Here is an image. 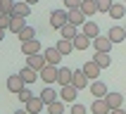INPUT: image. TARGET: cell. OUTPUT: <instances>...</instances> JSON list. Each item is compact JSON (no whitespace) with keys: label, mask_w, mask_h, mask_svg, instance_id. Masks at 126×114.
<instances>
[{"label":"cell","mask_w":126,"mask_h":114,"mask_svg":"<svg viewBox=\"0 0 126 114\" xmlns=\"http://www.w3.org/2000/svg\"><path fill=\"white\" fill-rule=\"evenodd\" d=\"M57 71H60V67H55V64H45V67L38 71V76H41V81L45 86H50V83L57 81Z\"/></svg>","instance_id":"obj_1"},{"label":"cell","mask_w":126,"mask_h":114,"mask_svg":"<svg viewBox=\"0 0 126 114\" xmlns=\"http://www.w3.org/2000/svg\"><path fill=\"white\" fill-rule=\"evenodd\" d=\"M67 21H69L67 10H52V12H50V26H52V28H57V31H60Z\"/></svg>","instance_id":"obj_2"},{"label":"cell","mask_w":126,"mask_h":114,"mask_svg":"<svg viewBox=\"0 0 126 114\" xmlns=\"http://www.w3.org/2000/svg\"><path fill=\"white\" fill-rule=\"evenodd\" d=\"M21 52H24V57L38 55V52H43V45H41L38 38H31V41H24V43H21Z\"/></svg>","instance_id":"obj_3"},{"label":"cell","mask_w":126,"mask_h":114,"mask_svg":"<svg viewBox=\"0 0 126 114\" xmlns=\"http://www.w3.org/2000/svg\"><path fill=\"white\" fill-rule=\"evenodd\" d=\"M43 107H45V102H43L41 95H31V98L26 100V112L29 114H41Z\"/></svg>","instance_id":"obj_4"},{"label":"cell","mask_w":126,"mask_h":114,"mask_svg":"<svg viewBox=\"0 0 126 114\" xmlns=\"http://www.w3.org/2000/svg\"><path fill=\"white\" fill-rule=\"evenodd\" d=\"M26 88V81L19 76V74H14V76H7V90L10 93H21Z\"/></svg>","instance_id":"obj_5"},{"label":"cell","mask_w":126,"mask_h":114,"mask_svg":"<svg viewBox=\"0 0 126 114\" xmlns=\"http://www.w3.org/2000/svg\"><path fill=\"white\" fill-rule=\"evenodd\" d=\"M67 17H69V21H71V24H76V26H83L86 21H88V17L83 14V10H81V7L67 10Z\"/></svg>","instance_id":"obj_6"},{"label":"cell","mask_w":126,"mask_h":114,"mask_svg":"<svg viewBox=\"0 0 126 114\" xmlns=\"http://www.w3.org/2000/svg\"><path fill=\"white\" fill-rule=\"evenodd\" d=\"M71 86L76 88V90H83V88H88V76H86L83 69H76L74 71V76H71Z\"/></svg>","instance_id":"obj_7"},{"label":"cell","mask_w":126,"mask_h":114,"mask_svg":"<svg viewBox=\"0 0 126 114\" xmlns=\"http://www.w3.org/2000/svg\"><path fill=\"white\" fill-rule=\"evenodd\" d=\"M76 95H79V90H76L71 83H69V86H62V90H60V100H62V102H67V105H74Z\"/></svg>","instance_id":"obj_8"},{"label":"cell","mask_w":126,"mask_h":114,"mask_svg":"<svg viewBox=\"0 0 126 114\" xmlns=\"http://www.w3.org/2000/svg\"><path fill=\"white\" fill-rule=\"evenodd\" d=\"M26 64L31 67V69L41 71L43 67L48 64V59H45V55H43V52H38V55H29V57H26Z\"/></svg>","instance_id":"obj_9"},{"label":"cell","mask_w":126,"mask_h":114,"mask_svg":"<svg viewBox=\"0 0 126 114\" xmlns=\"http://www.w3.org/2000/svg\"><path fill=\"white\" fill-rule=\"evenodd\" d=\"M12 14H14V17H24V19H26L29 14H31V5H29L26 0H17L14 7H12Z\"/></svg>","instance_id":"obj_10"},{"label":"cell","mask_w":126,"mask_h":114,"mask_svg":"<svg viewBox=\"0 0 126 114\" xmlns=\"http://www.w3.org/2000/svg\"><path fill=\"white\" fill-rule=\"evenodd\" d=\"M83 71H86V76H88V78H93V81H95V78L100 76L102 67H100V64L95 62V59H88V62L83 64Z\"/></svg>","instance_id":"obj_11"},{"label":"cell","mask_w":126,"mask_h":114,"mask_svg":"<svg viewBox=\"0 0 126 114\" xmlns=\"http://www.w3.org/2000/svg\"><path fill=\"white\" fill-rule=\"evenodd\" d=\"M43 55H45V59H48V64H60L62 62V52H60V50H57V45H52V48H45V52H43Z\"/></svg>","instance_id":"obj_12"},{"label":"cell","mask_w":126,"mask_h":114,"mask_svg":"<svg viewBox=\"0 0 126 114\" xmlns=\"http://www.w3.org/2000/svg\"><path fill=\"white\" fill-rule=\"evenodd\" d=\"M93 45H95V50H100V52H110L114 43L110 41V36H98V38H93Z\"/></svg>","instance_id":"obj_13"},{"label":"cell","mask_w":126,"mask_h":114,"mask_svg":"<svg viewBox=\"0 0 126 114\" xmlns=\"http://www.w3.org/2000/svg\"><path fill=\"white\" fill-rule=\"evenodd\" d=\"M71 76H74V69H69V67H60V71H57V83H60V86H69L71 83Z\"/></svg>","instance_id":"obj_14"},{"label":"cell","mask_w":126,"mask_h":114,"mask_svg":"<svg viewBox=\"0 0 126 114\" xmlns=\"http://www.w3.org/2000/svg\"><path fill=\"white\" fill-rule=\"evenodd\" d=\"M105 100H107V105H110V109H119L121 102L126 100V95H121V93H107Z\"/></svg>","instance_id":"obj_15"},{"label":"cell","mask_w":126,"mask_h":114,"mask_svg":"<svg viewBox=\"0 0 126 114\" xmlns=\"http://www.w3.org/2000/svg\"><path fill=\"white\" fill-rule=\"evenodd\" d=\"M91 112L93 114H110V105H107L105 98H95V102L91 105Z\"/></svg>","instance_id":"obj_16"},{"label":"cell","mask_w":126,"mask_h":114,"mask_svg":"<svg viewBox=\"0 0 126 114\" xmlns=\"http://www.w3.org/2000/svg\"><path fill=\"white\" fill-rule=\"evenodd\" d=\"M107 36H110V41H112V43H124L126 28H124V26H112L110 31H107Z\"/></svg>","instance_id":"obj_17"},{"label":"cell","mask_w":126,"mask_h":114,"mask_svg":"<svg viewBox=\"0 0 126 114\" xmlns=\"http://www.w3.org/2000/svg\"><path fill=\"white\" fill-rule=\"evenodd\" d=\"M76 33H79V26H76V24H71V21H67V24L60 28V36H62V38H69V41H74Z\"/></svg>","instance_id":"obj_18"},{"label":"cell","mask_w":126,"mask_h":114,"mask_svg":"<svg viewBox=\"0 0 126 114\" xmlns=\"http://www.w3.org/2000/svg\"><path fill=\"white\" fill-rule=\"evenodd\" d=\"M91 93H93V95H95V98H105V95H107V93H110V90H107L105 81H100V78H95V81H93V83H91Z\"/></svg>","instance_id":"obj_19"},{"label":"cell","mask_w":126,"mask_h":114,"mask_svg":"<svg viewBox=\"0 0 126 114\" xmlns=\"http://www.w3.org/2000/svg\"><path fill=\"white\" fill-rule=\"evenodd\" d=\"M91 43H93V38H88V36H86L83 31H81V33H76V38H74V48H76L79 52H83V50L88 48Z\"/></svg>","instance_id":"obj_20"},{"label":"cell","mask_w":126,"mask_h":114,"mask_svg":"<svg viewBox=\"0 0 126 114\" xmlns=\"http://www.w3.org/2000/svg\"><path fill=\"white\" fill-rule=\"evenodd\" d=\"M57 50L67 57V55H71L76 48H74V41H69V38H60V41H57Z\"/></svg>","instance_id":"obj_21"},{"label":"cell","mask_w":126,"mask_h":114,"mask_svg":"<svg viewBox=\"0 0 126 114\" xmlns=\"http://www.w3.org/2000/svg\"><path fill=\"white\" fill-rule=\"evenodd\" d=\"M41 98H43V102H45V107H48V105H52V102H57V100H60V93H55L52 88H48V86H45V88H43V93H41Z\"/></svg>","instance_id":"obj_22"},{"label":"cell","mask_w":126,"mask_h":114,"mask_svg":"<svg viewBox=\"0 0 126 114\" xmlns=\"http://www.w3.org/2000/svg\"><path fill=\"white\" fill-rule=\"evenodd\" d=\"M110 17H112V19H124L126 17V5L124 2H114V5L110 7Z\"/></svg>","instance_id":"obj_23"},{"label":"cell","mask_w":126,"mask_h":114,"mask_svg":"<svg viewBox=\"0 0 126 114\" xmlns=\"http://www.w3.org/2000/svg\"><path fill=\"white\" fill-rule=\"evenodd\" d=\"M19 76L24 78V81H26V86H29V83H33L36 78H41V76H38V71H36V69H31L29 64H26V67H24V69L19 71Z\"/></svg>","instance_id":"obj_24"},{"label":"cell","mask_w":126,"mask_h":114,"mask_svg":"<svg viewBox=\"0 0 126 114\" xmlns=\"http://www.w3.org/2000/svg\"><path fill=\"white\" fill-rule=\"evenodd\" d=\"M93 59L102 67V69H107L110 64H112V57H110V52H100V50H95V55H93Z\"/></svg>","instance_id":"obj_25"},{"label":"cell","mask_w":126,"mask_h":114,"mask_svg":"<svg viewBox=\"0 0 126 114\" xmlns=\"http://www.w3.org/2000/svg\"><path fill=\"white\" fill-rule=\"evenodd\" d=\"M81 10H83L86 17H93V14H98V2L95 0H83L81 2Z\"/></svg>","instance_id":"obj_26"},{"label":"cell","mask_w":126,"mask_h":114,"mask_svg":"<svg viewBox=\"0 0 126 114\" xmlns=\"http://www.w3.org/2000/svg\"><path fill=\"white\" fill-rule=\"evenodd\" d=\"M83 33L88 36V38H98L100 36V26L95 24V21H86L83 24Z\"/></svg>","instance_id":"obj_27"},{"label":"cell","mask_w":126,"mask_h":114,"mask_svg":"<svg viewBox=\"0 0 126 114\" xmlns=\"http://www.w3.org/2000/svg\"><path fill=\"white\" fill-rule=\"evenodd\" d=\"M24 26H26V19H24V17H14V14H12V24H10V31H12V33H19Z\"/></svg>","instance_id":"obj_28"},{"label":"cell","mask_w":126,"mask_h":114,"mask_svg":"<svg viewBox=\"0 0 126 114\" xmlns=\"http://www.w3.org/2000/svg\"><path fill=\"white\" fill-rule=\"evenodd\" d=\"M17 36H19L21 43H24V41H31V38H36V28H33V26H24Z\"/></svg>","instance_id":"obj_29"},{"label":"cell","mask_w":126,"mask_h":114,"mask_svg":"<svg viewBox=\"0 0 126 114\" xmlns=\"http://www.w3.org/2000/svg\"><path fill=\"white\" fill-rule=\"evenodd\" d=\"M64 105H67V102H62V100L48 105V114H64Z\"/></svg>","instance_id":"obj_30"},{"label":"cell","mask_w":126,"mask_h":114,"mask_svg":"<svg viewBox=\"0 0 126 114\" xmlns=\"http://www.w3.org/2000/svg\"><path fill=\"white\" fill-rule=\"evenodd\" d=\"M10 24H12V14H10V12H2V14H0V28L5 31V28H10Z\"/></svg>","instance_id":"obj_31"},{"label":"cell","mask_w":126,"mask_h":114,"mask_svg":"<svg viewBox=\"0 0 126 114\" xmlns=\"http://www.w3.org/2000/svg\"><path fill=\"white\" fill-rule=\"evenodd\" d=\"M98 2V12H110V7L114 5V0H95Z\"/></svg>","instance_id":"obj_32"},{"label":"cell","mask_w":126,"mask_h":114,"mask_svg":"<svg viewBox=\"0 0 126 114\" xmlns=\"http://www.w3.org/2000/svg\"><path fill=\"white\" fill-rule=\"evenodd\" d=\"M14 2H17V0H0V7H2V12H10V14H12Z\"/></svg>","instance_id":"obj_33"},{"label":"cell","mask_w":126,"mask_h":114,"mask_svg":"<svg viewBox=\"0 0 126 114\" xmlns=\"http://www.w3.org/2000/svg\"><path fill=\"white\" fill-rule=\"evenodd\" d=\"M81 2L83 0H64V7L67 10H74V7H81Z\"/></svg>","instance_id":"obj_34"},{"label":"cell","mask_w":126,"mask_h":114,"mask_svg":"<svg viewBox=\"0 0 126 114\" xmlns=\"http://www.w3.org/2000/svg\"><path fill=\"white\" fill-rule=\"evenodd\" d=\"M31 95H33V93L29 90V88H24V90H21V93H17V98H19V100H21V102H26V100H29V98H31Z\"/></svg>","instance_id":"obj_35"},{"label":"cell","mask_w":126,"mask_h":114,"mask_svg":"<svg viewBox=\"0 0 126 114\" xmlns=\"http://www.w3.org/2000/svg\"><path fill=\"white\" fill-rule=\"evenodd\" d=\"M86 112H88V109H86L83 105H76V102L71 105V114H86Z\"/></svg>","instance_id":"obj_36"},{"label":"cell","mask_w":126,"mask_h":114,"mask_svg":"<svg viewBox=\"0 0 126 114\" xmlns=\"http://www.w3.org/2000/svg\"><path fill=\"white\" fill-rule=\"evenodd\" d=\"M110 114H126V109H121V107L119 109H110Z\"/></svg>","instance_id":"obj_37"},{"label":"cell","mask_w":126,"mask_h":114,"mask_svg":"<svg viewBox=\"0 0 126 114\" xmlns=\"http://www.w3.org/2000/svg\"><path fill=\"white\" fill-rule=\"evenodd\" d=\"M29 5H36V2H41V0H26Z\"/></svg>","instance_id":"obj_38"},{"label":"cell","mask_w":126,"mask_h":114,"mask_svg":"<svg viewBox=\"0 0 126 114\" xmlns=\"http://www.w3.org/2000/svg\"><path fill=\"white\" fill-rule=\"evenodd\" d=\"M14 114H29V112H21V109H19V112H14Z\"/></svg>","instance_id":"obj_39"},{"label":"cell","mask_w":126,"mask_h":114,"mask_svg":"<svg viewBox=\"0 0 126 114\" xmlns=\"http://www.w3.org/2000/svg\"><path fill=\"white\" fill-rule=\"evenodd\" d=\"M2 33H5V31H2V28H0V41H2Z\"/></svg>","instance_id":"obj_40"},{"label":"cell","mask_w":126,"mask_h":114,"mask_svg":"<svg viewBox=\"0 0 126 114\" xmlns=\"http://www.w3.org/2000/svg\"><path fill=\"white\" fill-rule=\"evenodd\" d=\"M0 14H2V7H0Z\"/></svg>","instance_id":"obj_41"},{"label":"cell","mask_w":126,"mask_h":114,"mask_svg":"<svg viewBox=\"0 0 126 114\" xmlns=\"http://www.w3.org/2000/svg\"><path fill=\"white\" fill-rule=\"evenodd\" d=\"M124 5H126V0H124Z\"/></svg>","instance_id":"obj_42"},{"label":"cell","mask_w":126,"mask_h":114,"mask_svg":"<svg viewBox=\"0 0 126 114\" xmlns=\"http://www.w3.org/2000/svg\"><path fill=\"white\" fill-rule=\"evenodd\" d=\"M124 28H126V24H124Z\"/></svg>","instance_id":"obj_43"},{"label":"cell","mask_w":126,"mask_h":114,"mask_svg":"<svg viewBox=\"0 0 126 114\" xmlns=\"http://www.w3.org/2000/svg\"><path fill=\"white\" fill-rule=\"evenodd\" d=\"M41 114H43V112H41Z\"/></svg>","instance_id":"obj_44"}]
</instances>
